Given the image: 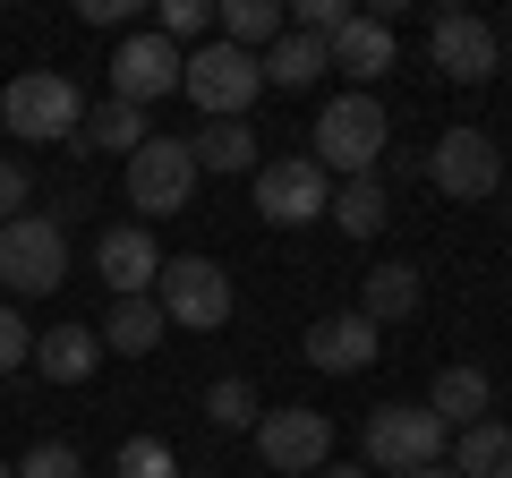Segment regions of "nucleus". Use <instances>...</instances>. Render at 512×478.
I'll use <instances>...</instances> for the list:
<instances>
[{
    "label": "nucleus",
    "mask_w": 512,
    "mask_h": 478,
    "mask_svg": "<svg viewBox=\"0 0 512 478\" xmlns=\"http://www.w3.org/2000/svg\"><path fill=\"white\" fill-rule=\"evenodd\" d=\"M0 129L26 137V146H77V129H86V94H77L60 69H18L9 86H0Z\"/></svg>",
    "instance_id": "f257e3e1"
},
{
    "label": "nucleus",
    "mask_w": 512,
    "mask_h": 478,
    "mask_svg": "<svg viewBox=\"0 0 512 478\" xmlns=\"http://www.w3.org/2000/svg\"><path fill=\"white\" fill-rule=\"evenodd\" d=\"M384 137H393V120H384L376 94H333L325 111H316V163H325V180L342 171V180H367V171L384 163Z\"/></svg>",
    "instance_id": "f03ea898"
},
{
    "label": "nucleus",
    "mask_w": 512,
    "mask_h": 478,
    "mask_svg": "<svg viewBox=\"0 0 512 478\" xmlns=\"http://www.w3.org/2000/svg\"><path fill=\"white\" fill-rule=\"evenodd\" d=\"M444 419L427 402H384V410H367V427H359V461L367 470H384V478H402V470H436L444 461Z\"/></svg>",
    "instance_id": "7ed1b4c3"
},
{
    "label": "nucleus",
    "mask_w": 512,
    "mask_h": 478,
    "mask_svg": "<svg viewBox=\"0 0 512 478\" xmlns=\"http://www.w3.org/2000/svg\"><path fill=\"white\" fill-rule=\"evenodd\" d=\"M60 282H69V231L52 214L0 222V291H9V308L18 299H52Z\"/></svg>",
    "instance_id": "20e7f679"
},
{
    "label": "nucleus",
    "mask_w": 512,
    "mask_h": 478,
    "mask_svg": "<svg viewBox=\"0 0 512 478\" xmlns=\"http://www.w3.org/2000/svg\"><path fill=\"white\" fill-rule=\"evenodd\" d=\"M180 94L205 111V120H239V111L265 94V77H256V52H239V43H197V52L180 60Z\"/></svg>",
    "instance_id": "39448f33"
},
{
    "label": "nucleus",
    "mask_w": 512,
    "mask_h": 478,
    "mask_svg": "<svg viewBox=\"0 0 512 478\" xmlns=\"http://www.w3.org/2000/svg\"><path fill=\"white\" fill-rule=\"evenodd\" d=\"M154 308H163V325H188V333H222L239 308L231 274H222L214 257H163V282H154Z\"/></svg>",
    "instance_id": "423d86ee"
},
{
    "label": "nucleus",
    "mask_w": 512,
    "mask_h": 478,
    "mask_svg": "<svg viewBox=\"0 0 512 478\" xmlns=\"http://www.w3.org/2000/svg\"><path fill=\"white\" fill-rule=\"evenodd\" d=\"M419 171L444 188V197H461V205H487L495 188H504V146H495L487 129H444V137H436V154H427Z\"/></svg>",
    "instance_id": "0eeeda50"
},
{
    "label": "nucleus",
    "mask_w": 512,
    "mask_h": 478,
    "mask_svg": "<svg viewBox=\"0 0 512 478\" xmlns=\"http://www.w3.org/2000/svg\"><path fill=\"white\" fill-rule=\"evenodd\" d=\"M197 197V163H188V137H146V146L128 154V205L137 214H188Z\"/></svg>",
    "instance_id": "6e6552de"
},
{
    "label": "nucleus",
    "mask_w": 512,
    "mask_h": 478,
    "mask_svg": "<svg viewBox=\"0 0 512 478\" xmlns=\"http://www.w3.org/2000/svg\"><path fill=\"white\" fill-rule=\"evenodd\" d=\"M333 205V180L316 154H274V163H256V214L282 222V231H299V222H316Z\"/></svg>",
    "instance_id": "1a4fd4ad"
},
{
    "label": "nucleus",
    "mask_w": 512,
    "mask_h": 478,
    "mask_svg": "<svg viewBox=\"0 0 512 478\" xmlns=\"http://www.w3.org/2000/svg\"><path fill=\"white\" fill-rule=\"evenodd\" d=\"M180 43H163L146 26V35H128L120 52H111V103H128V111H154L163 94H180Z\"/></svg>",
    "instance_id": "9d476101"
},
{
    "label": "nucleus",
    "mask_w": 512,
    "mask_h": 478,
    "mask_svg": "<svg viewBox=\"0 0 512 478\" xmlns=\"http://www.w3.org/2000/svg\"><path fill=\"white\" fill-rule=\"evenodd\" d=\"M256 453H265V470H325L333 461V419L325 410H265V419H256Z\"/></svg>",
    "instance_id": "9b49d317"
},
{
    "label": "nucleus",
    "mask_w": 512,
    "mask_h": 478,
    "mask_svg": "<svg viewBox=\"0 0 512 478\" xmlns=\"http://www.w3.org/2000/svg\"><path fill=\"white\" fill-rule=\"evenodd\" d=\"M495 52H504V43H495V26L470 18V9H444V18L427 26V60H436L453 86H487V77H495Z\"/></svg>",
    "instance_id": "f8f14e48"
},
{
    "label": "nucleus",
    "mask_w": 512,
    "mask_h": 478,
    "mask_svg": "<svg viewBox=\"0 0 512 478\" xmlns=\"http://www.w3.org/2000/svg\"><path fill=\"white\" fill-rule=\"evenodd\" d=\"M94 274L111 282V299H154V282H163V248H154L146 222H120V231L94 239Z\"/></svg>",
    "instance_id": "ddd939ff"
},
{
    "label": "nucleus",
    "mask_w": 512,
    "mask_h": 478,
    "mask_svg": "<svg viewBox=\"0 0 512 478\" xmlns=\"http://www.w3.org/2000/svg\"><path fill=\"white\" fill-rule=\"evenodd\" d=\"M308 368H325V376H359V368H376V350H384V333L367 325L359 308H342V316H316L308 325Z\"/></svg>",
    "instance_id": "4468645a"
},
{
    "label": "nucleus",
    "mask_w": 512,
    "mask_h": 478,
    "mask_svg": "<svg viewBox=\"0 0 512 478\" xmlns=\"http://www.w3.org/2000/svg\"><path fill=\"white\" fill-rule=\"evenodd\" d=\"M325 60H333L342 77H350V94H367V86H376L384 69H393V26H384V18H350L342 35L325 43Z\"/></svg>",
    "instance_id": "2eb2a0df"
},
{
    "label": "nucleus",
    "mask_w": 512,
    "mask_h": 478,
    "mask_svg": "<svg viewBox=\"0 0 512 478\" xmlns=\"http://www.w3.org/2000/svg\"><path fill=\"white\" fill-rule=\"evenodd\" d=\"M427 410L444 419V436H461V427L495 419V385H487V368H444L436 385H427Z\"/></svg>",
    "instance_id": "dca6fc26"
},
{
    "label": "nucleus",
    "mask_w": 512,
    "mask_h": 478,
    "mask_svg": "<svg viewBox=\"0 0 512 478\" xmlns=\"http://www.w3.org/2000/svg\"><path fill=\"white\" fill-rule=\"evenodd\" d=\"M35 368L52 376V385H86V376L103 368V333H86V325H52V333H35Z\"/></svg>",
    "instance_id": "f3484780"
},
{
    "label": "nucleus",
    "mask_w": 512,
    "mask_h": 478,
    "mask_svg": "<svg viewBox=\"0 0 512 478\" xmlns=\"http://www.w3.org/2000/svg\"><path fill=\"white\" fill-rule=\"evenodd\" d=\"M419 291H427L419 265H376V274L359 282V316L384 333V325H402V316H419Z\"/></svg>",
    "instance_id": "a211bd4d"
},
{
    "label": "nucleus",
    "mask_w": 512,
    "mask_h": 478,
    "mask_svg": "<svg viewBox=\"0 0 512 478\" xmlns=\"http://www.w3.org/2000/svg\"><path fill=\"white\" fill-rule=\"evenodd\" d=\"M94 333H103V350H120V359H154L171 325H163V308H154V299H111V316H103Z\"/></svg>",
    "instance_id": "6ab92c4d"
},
{
    "label": "nucleus",
    "mask_w": 512,
    "mask_h": 478,
    "mask_svg": "<svg viewBox=\"0 0 512 478\" xmlns=\"http://www.w3.org/2000/svg\"><path fill=\"white\" fill-rule=\"evenodd\" d=\"M256 77H265V86H282V94H308L316 77H333V60H325V43L282 35L274 52H256Z\"/></svg>",
    "instance_id": "aec40b11"
},
{
    "label": "nucleus",
    "mask_w": 512,
    "mask_h": 478,
    "mask_svg": "<svg viewBox=\"0 0 512 478\" xmlns=\"http://www.w3.org/2000/svg\"><path fill=\"white\" fill-rule=\"evenodd\" d=\"M188 163H197V171H256L265 154H256L248 120H205V129L188 137Z\"/></svg>",
    "instance_id": "412c9836"
},
{
    "label": "nucleus",
    "mask_w": 512,
    "mask_h": 478,
    "mask_svg": "<svg viewBox=\"0 0 512 478\" xmlns=\"http://www.w3.org/2000/svg\"><path fill=\"white\" fill-rule=\"evenodd\" d=\"M222 43H239V52H274L282 35H291V18H282L274 0H231V9H214Z\"/></svg>",
    "instance_id": "4be33fe9"
},
{
    "label": "nucleus",
    "mask_w": 512,
    "mask_h": 478,
    "mask_svg": "<svg viewBox=\"0 0 512 478\" xmlns=\"http://www.w3.org/2000/svg\"><path fill=\"white\" fill-rule=\"evenodd\" d=\"M504 461H512V427L504 419H478V427L453 436V461H444V470H453V478H495Z\"/></svg>",
    "instance_id": "5701e85b"
},
{
    "label": "nucleus",
    "mask_w": 512,
    "mask_h": 478,
    "mask_svg": "<svg viewBox=\"0 0 512 478\" xmlns=\"http://www.w3.org/2000/svg\"><path fill=\"white\" fill-rule=\"evenodd\" d=\"M325 214L342 222L350 239H376V231H384V214H393V197H384V180L367 171V180H342V188H333V205H325Z\"/></svg>",
    "instance_id": "b1692460"
},
{
    "label": "nucleus",
    "mask_w": 512,
    "mask_h": 478,
    "mask_svg": "<svg viewBox=\"0 0 512 478\" xmlns=\"http://www.w3.org/2000/svg\"><path fill=\"white\" fill-rule=\"evenodd\" d=\"M146 137H154V111H128V103H94V111H86V146L120 154V163L146 146Z\"/></svg>",
    "instance_id": "393cba45"
},
{
    "label": "nucleus",
    "mask_w": 512,
    "mask_h": 478,
    "mask_svg": "<svg viewBox=\"0 0 512 478\" xmlns=\"http://www.w3.org/2000/svg\"><path fill=\"white\" fill-rule=\"evenodd\" d=\"M205 419H214V427H256V419H265V410H256V385H248V376H222V385L205 393Z\"/></svg>",
    "instance_id": "a878e982"
},
{
    "label": "nucleus",
    "mask_w": 512,
    "mask_h": 478,
    "mask_svg": "<svg viewBox=\"0 0 512 478\" xmlns=\"http://www.w3.org/2000/svg\"><path fill=\"white\" fill-rule=\"evenodd\" d=\"M111 470H120V478H180V461H171V444H163V436H128Z\"/></svg>",
    "instance_id": "bb28decb"
},
{
    "label": "nucleus",
    "mask_w": 512,
    "mask_h": 478,
    "mask_svg": "<svg viewBox=\"0 0 512 478\" xmlns=\"http://www.w3.org/2000/svg\"><path fill=\"white\" fill-rule=\"evenodd\" d=\"M18 478H86V461H77V444H35V453L18 461Z\"/></svg>",
    "instance_id": "cd10ccee"
},
{
    "label": "nucleus",
    "mask_w": 512,
    "mask_h": 478,
    "mask_svg": "<svg viewBox=\"0 0 512 478\" xmlns=\"http://www.w3.org/2000/svg\"><path fill=\"white\" fill-rule=\"evenodd\" d=\"M205 26H214V9H205V0H163V26H154V35H163V43H197Z\"/></svg>",
    "instance_id": "c85d7f7f"
},
{
    "label": "nucleus",
    "mask_w": 512,
    "mask_h": 478,
    "mask_svg": "<svg viewBox=\"0 0 512 478\" xmlns=\"http://www.w3.org/2000/svg\"><path fill=\"white\" fill-rule=\"evenodd\" d=\"M26 359H35V333H26V316L0 299V376H18Z\"/></svg>",
    "instance_id": "c756f323"
},
{
    "label": "nucleus",
    "mask_w": 512,
    "mask_h": 478,
    "mask_svg": "<svg viewBox=\"0 0 512 478\" xmlns=\"http://www.w3.org/2000/svg\"><path fill=\"white\" fill-rule=\"evenodd\" d=\"M26 197H35V171H26L18 154H0V222H18Z\"/></svg>",
    "instance_id": "7c9ffc66"
},
{
    "label": "nucleus",
    "mask_w": 512,
    "mask_h": 478,
    "mask_svg": "<svg viewBox=\"0 0 512 478\" xmlns=\"http://www.w3.org/2000/svg\"><path fill=\"white\" fill-rule=\"evenodd\" d=\"M77 9H86V26H120L137 0H77Z\"/></svg>",
    "instance_id": "2f4dec72"
},
{
    "label": "nucleus",
    "mask_w": 512,
    "mask_h": 478,
    "mask_svg": "<svg viewBox=\"0 0 512 478\" xmlns=\"http://www.w3.org/2000/svg\"><path fill=\"white\" fill-rule=\"evenodd\" d=\"M316 478H359V461H325V470H316Z\"/></svg>",
    "instance_id": "473e14b6"
},
{
    "label": "nucleus",
    "mask_w": 512,
    "mask_h": 478,
    "mask_svg": "<svg viewBox=\"0 0 512 478\" xmlns=\"http://www.w3.org/2000/svg\"><path fill=\"white\" fill-rule=\"evenodd\" d=\"M402 478H453V470H444V461H436V470H402Z\"/></svg>",
    "instance_id": "72a5a7b5"
},
{
    "label": "nucleus",
    "mask_w": 512,
    "mask_h": 478,
    "mask_svg": "<svg viewBox=\"0 0 512 478\" xmlns=\"http://www.w3.org/2000/svg\"><path fill=\"white\" fill-rule=\"evenodd\" d=\"M0 478H18V470H9V461H0Z\"/></svg>",
    "instance_id": "f704fd0d"
},
{
    "label": "nucleus",
    "mask_w": 512,
    "mask_h": 478,
    "mask_svg": "<svg viewBox=\"0 0 512 478\" xmlns=\"http://www.w3.org/2000/svg\"><path fill=\"white\" fill-rule=\"evenodd\" d=\"M495 478H512V461H504V470H495Z\"/></svg>",
    "instance_id": "c9c22d12"
},
{
    "label": "nucleus",
    "mask_w": 512,
    "mask_h": 478,
    "mask_svg": "<svg viewBox=\"0 0 512 478\" xmlns=\"http://www.w3.org/2000/svg\"><path fill=\"white\" fill-rule=\"evenodd\" d=\"M504 52H512V26H504Z\"/></svg>",
    "instance_id": "e433bc0d"
}]
</instances>
